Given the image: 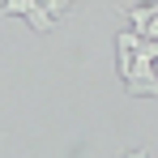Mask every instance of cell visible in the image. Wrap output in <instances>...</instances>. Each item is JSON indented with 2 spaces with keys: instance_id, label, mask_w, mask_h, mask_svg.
Here are the masks:
<instances>
[{
  "instance_id": "6da1fadb",
  "label": "cell",
  "mask_w": 158,
  "mask_h": 158,
  "mask_svg": "<svg viewBox=\"0 0 158 158\" xmlns=\"http://www.w3.org/2000/svg\"><path fill=\"white\" fill-rule=\"evenodd\" d=\"M158 39H137V47H132V69L128 77H124V90H128L132 98H158Z\"/></svg>"
},
{
  "instance_id": "7a4b0ae2",
  "label": "cell",
  "mask_w": 158,
  "mask_h": 158,
  "mask_svg": "<svg viewBox=\"0 0 158 158\" xmlns=\"http://www.w3.org/2000/svg\"><path fill=\"white\" fill-rule=\"evenodd\" d=\"M124 13L132 17V30H137V34H145V26H150V17L158 13V4H128Z\"/></svg>"
},
{
  "instance_id": "3957f363",
  "label": "cell",
  "mask_w": 158,
  "mask_h": 158,
  "mask_svg": "<svg viewBox=\"0 0 158 158\" xmlns=\"http://www.w3.org/2000/svg\"><path fill=\"white\" fill-rule=\"evenodd\" d=\"M26 9H30V0H4L0 13H9V17H26Z\"/></svg>"
},
{
  "instance_id": "277c9868",
  "label": "cell",
  "mask_w": 158,
  "mask_h": 158,
  "mask_svg": "<svg viewBox=\"0 0 158 158\" xmlns=\"http://www.w3.org/2000/svg\"><path fill=\"white\" fill-rule=\"evenodd\" d=\"M43 4H47L56 17H60V13H69V4H77V0H43Z\"/></svg>"
},
{
  "instance_id": "5b68a950",
  "label": "cell",
  "mask_w": 158,
  "mask_h": 158,
  "mask_svg": "<svg viewBox=\"0 0 158 158\" xmlns=\"http://www.w3.org/2000/svg\"><path fill=\"white\" fill-rule=\"evenodd\" d=\"M145 39H158V13L150 17V26H145Z\"/></svg>"
},
{
  "instance_id": "8992f818",
  "label": "cell",
  "mask_w": 158,
  "mask_h": 158,
  "mask_svg": "<svg viewBox=\"0 0 158 158\" xmlns=\"http://www.w3.org/2000/svg\"><path fill=\"white\" fill-rule=\"evenodd\" d=\"M124 158H150V150H132V154H124Z\"/></svg>"
},
{
  "instance_id": "52a82bcc",
  "label": "cell",
  "mask_w": 158,
  "mask_h": 158,
  "mask_svg": "<svg viewBox=\"0 0 158 158\" xmlns=\"http://www.w3.org/2000/svg\"><path fill=\"white\" fill-rule=\"evenodd\" d=\"M150 158H154V154H150Z\"/></svg>"
}]
</instances>
